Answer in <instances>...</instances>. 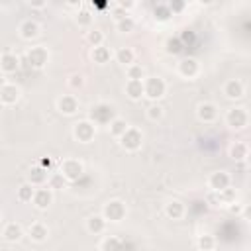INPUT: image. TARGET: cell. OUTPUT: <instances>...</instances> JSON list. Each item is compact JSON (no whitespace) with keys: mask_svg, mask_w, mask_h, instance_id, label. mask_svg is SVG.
I'll return each mask as SVG.
<instances>
[{"mask_svg":"<svg viewBox=\"0 0 251 251\" xmlns=\"http://www.w3.org/2000/svg\"><path fill=\"white\" fill-rule=\"evenodd\" d=\"M90 118H92L94 124H110L116 118V110H114V106H110L106 102H100V104L90 108Z\"/></svg>","mask_w":251,"mask_h":251,"instance_id":"1","label":"cell"},{"mask_svg":"<svg viewBox=\"0 0 251 251\" xmlns=\"http://www.w3.org/2000/svg\"><path fill=\"white\" fill-rule=\"evenodd\" d=\"M165 90H167V84L159 76H151V78H147L143 82V94L147 98H151V100H159L165 94Z\"/></svg>","mask_w":251,"mask_h":251,"instance_id":"2","label":"cell"},{"mask_svg":"<svg viewBox=\"0 0 251 251\" xmlns=\"http://www.w3.org/2000/svg\"><path fill=\"white\" fill-rule=\"evenodd\" d=\"M82 173H84L82 163L76 161V159H67V161H63V165H61V175L65 176V180L75 182V180H78V178L82 176Z\"/></svg>","mask_w":251,"mask_h":251,"instance_id":"3","label":"cell"},{"mask_svg":"<svg viewBox=\"0 0 251 251\" xmlns=\"http://www.w3.org/2000/svg\"><path fill=\"white\" fill-rule=\"evenodd\" d=\"M73 133H75V137H76L80 143H88V141H92V137H94V133H96V127H94L92 122L82 120V122H76V124H75Z\"/></svg>","mask_w":251,"mask_h":251,"instance_id":"4","label":"cell"},{"mask_svg":"<svg viewBox=\"0 0 251 251\" xmlns=\"http://www.w3.org/2000/svg\"><path fill=\"white\" fill-rule=\"evenodd\" d=\"M25 59H27L29 67H33V69H41V67H45V63L49 61V53H47L45 47L37 45V47H31V49L27 51Z\"/></svg>","mask_w":251,"mask_h":251,"instance_id":"5","label":"cell"},{"mask_svg":"<svg viewBox=\"0 0 251 251\" xmlns=\"http://www.w3.org/2000/svg\"><path fill=\"white\" fill-rule=\"evenodd\" d=\"M120 141H122V147H126L127 151H135V149L141 147L143 135H141L139 129H135V127H127L126 133L120 137Z\"/></svg>","mask_w":251,"mask_h":251,"instance_id":"6","label":"cell"},{"mask_svg":"<svg viewBox=\"0 0 251 251\" xmlns=\"http://www.w3.org/2000/svg\"><path fill=\"white\" fill-rule=\"evenodd\" d=\"M124 216H126V206H124V202H120V200H110V202L104 206V220L120 222Z\"/></svg>","mask_w":251,"mask_h":251,"instance_id":"7","label":"cell"},{"mask_svg":"<svg viewBox=\"0 0 251 251\" xmlns=\"http://www.w3.org/2000/svg\"><path fill=\"white\" fill-rule=\"evenodd\" d=\"M226 122L229 127L233 129H241L247 126V112L243 108H231L227 114H226Z\"/></svg>","mask_w":251,"mask_h":251,"instance_id":"8","label":"cell"},{"mask_svg":"<svg viewBox=\"0 0 251 251\" xmlns=\"http://www.w3.org/2000/svg\"><path fill=\"white\" fill-rule=\"evenodd\" d=\"M57 108H59V112L71 116V114H75V112L78 110V100H76L73 94H63V96L57 100Z\"/></svg>","mask_w":251,"mask_h":251,"instance_id":"9","label":"cell"},{"mask_svg":"<svg viewBox=\"0 0 251 251\" xmlns=\"http://www.w3.org/2000/svg\"><path fill=\"white\" fill-rule=\"evenodd\" d=\"M208 184H210L212 192H222L224 188H227V186H229V175H227V173H224V171L212 173V176H210Z\"/></svg>","mask_w":251,"mask_h":251,"instance_id":"10","label":"cell"},{"mask_svg":"<svg viewBox=\"0 0 251 251\" xmlns=\"http://www.w3.org/2000/svg\"><path fill=\"white\" fill-rule=\"evenodd\" d=\"M20 98V88L16 84H10L6 82L2 88H0V102L2 104H16Z\"/></svg>","mask_w":251,"mask_h":251,"instance_id":"11","label":"cell"},{"mask_svg":"<svg viewBox=\"0 0 251 251\" xmlns=\"http://www.w3.org/2000/svg\"><path fill=\"white\" fill-rule=\"evenodd\" d=\"M33 204L39 208V210H45V208H49V204L53 202V192H51V188H39V190H35L33 192Z\"/></svg>","mask_w":251,"mask_h":251,"instance_id":"12","label":"cell"},{"mask_svg":"<svg viewBox=\"0 0 251 251\" xmlns=\"http://www.w3.org/2000/svg\"><path fill=\"white\" fill-rule=\"evenodd\" d=\"M198 118L202 120V122H214L216 118H218V108L212 104V102H204V104H200L198 106Z\"/></svg>","mask_w":251,"mask_h":251,"instance_id":"13","label":"cell"},{"mask_svg":"<svg viewBox=\"0 0 251 251\" xmlns=\"http://www.w3.org/2000/svg\"><path fill=\"white\" fill-rule=\"evenodd\" d=\"M178 73L184 76V78H192V76H196L198 75V63H196V59H184V61H180L178 63Z\"/></svg>","mask_w":251,"mask_h":251,"instance_id":"14","label":"cell"},{"mask_svg":"<svg viewBox=\"0 0 251 251\" xmlns=\"http://www.w3.org/2000/svg\"><path fill=\"white\" fill-rule=\"evenodd\" d=\"M20 67V59L14 55V53H4L0 55V69L4 73H16Z\"/></svg>","mask_w":251,"mask_h":251,"instance_id":"15","label":"cell"},{"mask_svg":"<svg viewBox=\"0 0 251 251\" xmlns=\"http://www.w3.org/2000/svg\"><path fill=\"white\" fill-rule=\"evenodd\" d=\"M20 35L24 39H33L39 35V25L33 22V20H25L22 25H20Z\"/></svg>","mask_w":251,"mask_h":251,"instance_id":"16","label":"cell"},{"mask_svg":"<svg viewBox=\"0 0 251 251\" xmlns=\"http://www.w3.org/2000/svg\"><path fill=\"white\" fill-rule=\"evenodd\" d=\"M27 233H29V237H31L33 241L41 243V241H45V239H47L49 229H47V226H43V224H31V226H29V229H27Z\"/></svg>","mask_w":251,"mask_h":251,"instance_id":"17","label":"cell"},{"mask_svg":"<svg viewBox=\"0 0 251 251\" xmlns=\"http://www.w3.org/2000/svg\"><path fill=\"white\" fill-rule=\"evenodd\" d=\"M224 94L227 98H241L243 96V84L239 80H227L226 86H224Z\"/></svg>","mask_w":251,"mask_h":251,"instance_id":"18","label":"cell"},{"mask_svg":"<svg viewBox=\"0 0 251 251\" xmlns=\"http://www.w3.org/2000/svg\"><path fill=\"white\" fill-rule=\"evenodd\" d=\"M165 214L171 218V220H180L184 216V206L178 202V200H171L167 206H165Z\"/></svg>","mask_w":251,"mask_h":251,"instance_id":"19","label":"cell"},{"mask_svg":"<svg viewBox=\"0 0 251 251\" xmlns=\"http://www.w3.org/2000/svg\"><path fill=\"white\" fill-rule=\"evenodd\" d=\"M2 235H4V239H6V241L14 243V241H18V239L22 237V226H20V224H16V222H12V224H8V226L4 227Z\"/></svg>","mask_w":251,"mask_h":251,"instance_id":"20","label":"cell"},{"mask_svg":"<svg viewBox=\"0 0 251 251\" xmlns=\"http://www.w3.org/2000/svg\"><path fill=\"white\" fill-rule=\"evenodd\" d=\"M126 94L131 100H139L143 96V82L141 80H127L126 84Z\"/></svg>","mask_w":251,"mask_h":251,"instance_id":"21","label":"cell"},{"mask_svg":"<svg viewBox=\"0 0 251 251\" xmlns=\"http://www.w3.org/2000/svg\"><path fill=\"white\" fill-rule=\"evenodd\" d=\"M104 227H106L104 216H90V218L86 220V229H88L90 233H102Z\"/></svg>","mask_w":251,"mask_h":251,"instance_id":"22","label":"cell"},{"mask_svg":"<svg viewBox=\"0 0 251 251\" xmlns=\"http://www.w3.org/2000/svg\"><path fill=\"white\" fill-rule=\"evenodd\" d=\"M92 59H94V63L104 65V63H108V61L112 59V51H110L108 47H104V45L94 47V49H92Z\"/></svg>","mask_w":251,"mask_h":251,"instance_id":"23","label":"cell"},{"mask_svg":"<svg viewBox=\"0 0 251 251\" xmlns=\"http://www.w3.org/2000/svg\"><path fill=\"white\" fill-rule=\"evenodd\" d=\"M100 249H102V251H124V243H122V239L110 235V237H106V239L102 241Z\"/></svg>","mask_w":251,"mask_h":251,"instance_id":"24","label":"cell"},{"mask_svg":"<svg viewBox=\"0 0 251 251\" xmlns=\"http://www.w3.org/2000/svg\"><path fill=\"white\" fill-rule=\"evenodd\" d=\"M126 129H127L126 120H122V118H114V120L110 122V133H112V135L122 137V135L126 133Z\"/></svg>","mask_w":251,"mask_h":251,"instance_id":"25","label":"cell"},{"mask_svg":"<svg viewBox=\"0 0 251 251\" xmlns=\"http://www.w3.org/2000/svg\"><path fill=\"white\" fill-rule=\"evenodd\" d=\"M45 178H47V171H45V169L33 167V169L29 171V184H31V186H33V184H43Z\"/></svg>","mask_w":251,"mask_h":251,"instance_id":"26","label":"cell"},{"mask_svg":"<svg viewBox=\"0 0 251 251\" xmlns=\"http://www.w3.org/2000/svg\"><path fill=\"white\" fill-rule=\"evenodd\" d=\"M116 59H118V63H122V65H131L133 63V51L129 49V47H122L118 53H116Z\"/></svg>","mask_w":251,"mask_h":251,"instance_id":"27","label":"cell"},{"mask_svg":"<svg viewBox=\"0 0 251 251\" xmlns=\"http://www.w3.org/2000/svg\"><path fill=\"white\" fill-rule=\"evenodd\" d=\"M33 192H35V188H33L29 182H25V184H22V186L18 188V198H20L22 202H31Z\"/></svg>","mask_w":251,"mask_h":251,"instance_id":"28","label":"cell"},{"mask_svg":"<svg viewBox=\"0 0 251 251\" xmlns=\"http://www.w3.org/2000/svg\"><path fill=\"white\" fill-rule=\"evenodd\" d=\"M133 20L129 18V16H122L120 20H118V24H116V27H118V31H122V33H129V31H133Z\"/></svg>","mask_w":251,"mask_h":251,"instance_id":"29","label":"cell"},{"mask_svg":"<svg viewBox=\"0 0 251 251\" xmlns=\"http://www.w3.org/2000/svg\"><path fill=\"white\" fill-rule=\"evenodd\" d=\"M86 41H88L92 47H100L102 41H104V33H102L100 29H90V31L86 33Z\"/></svg>","mask_w":251,"mask_h":251,"instance_id":"30","label":"cell"},{"mask_svg":"<svg viewBox=\"0 0 251 251\" xmlns=\"http://www.w3.org/2000/svg\"><path fill=\"white\" fill-rule=\"evenodd\" d=\"M231 159H235V161H243L245 157H247V145L245 143H235L233 147H231Z\"/></svg>","mask_w":251,"mask_h":251,"instance_id":"31","label":"cell"},{"mask_svg":"<svg viewBox=\"0 0 251 251\" xmlns=\"http://www.w3.org/2000/svg\"><path fill=\"white\" fill-rule=\"evenodd\" d=\"M165 45H167V53H171V55H176V53L182 51V43H180L178 37H169Z\"/></svg>","mask_w":251,"mask_h":251,"instance_id":"32","label":"cell"},{"mask_svg":"<svg viewBox=\"0 0 251 251\" xmlns=\"http://www.w3.org/2000/svg\"><path fill=\"white\" fill-rule=\"evenodd\" d=\"M214 245H216V241H214L212 235H200L198 237V249L200 251H212Z\"/></svg>","mask_w":251,"mask_h":251,"instance_id":"33","label":"cell"},{"mask_svg":"<svg viewBox=\"0 0 251 251\" xmlns=\"http://www.w3.org/2000/svg\"><path fill=\"white\" fill-rule=\"evenodd\" d=\"M155 18L157 20H161V22H167L173 14H171V10H169V6H165V4H159V6H155Z\"/></svg>","mask_w":251,"mask_h":251,"instance_id":"34","label":"cell"},{"mask_svg":"<svg viewBox=\"0 0 251 251\" xmlns=\"http://www.w3.org/2000/svg\"><path fill=\"white\" fill-rule=\"evenodd\" d=\"M218 194H220V202H222V204H233V202H235V190L229 188V186L224 188V190L218 192Z\"/></svg>","mask_w":251,"mask_h":251,"instance_id":"35","label":"cell"},{"mask_svg":"<svg viewBox=\"0 0 251 251\" xmlns=\"http://www.w3.org/2000/svg\"><path fill=\"white\" fill-rule=\"evenodd\" d=\"M127 76H129V80H141L143 78V69L139 65H129L127 67Z\"/></svg>","mask_w":251,"mask_h":251,"instance_id":"36","label":"cell"},{"mask_svg":"<svg viewBox=\"0 0 251 251\" xmlns=\"http://www.w3.org/2000/svg\"><path fill=\"white\" fill-rule=\"evenodd\" d=\"M161 116H163V108H161L159 104H153V106H149V108H147V118H149L151 122L161 120Z\"/></svg>","mask_w":251,"mask_h":251,"instance_id":"37","label":"cell"},{"mask_svg":"<svg viewBox=\"0 0 251 251\" xmlns=\"http://www.w3.org/2000/svg\"><path fill=\"white\" fill-rule=\"evenodd\" d=\"M76 22H78V25H90V22H92V14L90 12H86V10H80L78 14H76Z\"/></svg>","mask_w":251,"mask_h":251,"instance_id":"38","label":"cell"},{"mask_svg":"<svg viewBox=\"0 0 251 251\" xmlns=\"http://www.w3.org/2000/svg\"><path fill=\"white\" fill-rule=\"evenodd\" d=\"M63 184H65V176L61 173H57L49 178V188H63Z\"/></svg>","mask_w":251,"mask_h":251,"instance_id":"39","label":"cell"},{"mask_svg":"<svg viewBox=\"0 0 251 251\" xmlns=\"http://www.w3.org/2000/svg\"><path fill=\"white\" fill-rule=\"evenodd\" d=\"M82 84H84L82 75H71V78H69V86L71 88H80Z\"/></svg>","mask_w":251,"mask_h":251,"instance_id":"40","label":"cell"},{"mask_svg":"<svg viewBox=\"0 0 251 251\" xmlns=\"http://www.w3.org/2000/svg\"><path fill=\"white\" fill-rule=\"evenodd\" d=\"M178 39H180V43H182V47H184V45H186V43H188V45H190V43H192V41H194V33H192V31H188V29H186V31H184V33H182V35H180V37H178Z\"/></svg>","mask_w":251,"mask_h":251,"instance_id":"41","label":"cell"},{"mask_svg":"<svg viewBox=\"0 0 251 251\" xmlns=\"http://www.w3.org/2000/svg\"><path fill=\"white\" fill-rule=\"evenodd\" d=\"M182 8H184V2H171V4H169L171 14H173V12H180Z\"/></svg>","mask_w":251,"mask_h":251,"instance_id":"42","label":"cell"},{"mask_svg":"<svg viewBox=\"0 0 251 251\" xmlns=\"http://www.w3.org/2000/svg\"><path fill=\"white\" fill-rule=\"evenodd\" d=\"M39 167H41V169H45V171H47V169H51V159H49V157H43V159L39 161Z\"/></svg>","mask_w":251,"mask_h":251,"instance_id":"43","label":"cell"},{"mask_svg":"<svg viewBox=\"0 0 251 251\" xmlns=\"http://www.w3.org/2000/svg\"><path fill=\"white\" fill-rule=\"evenodd\" d=\"M118 6L127 10V8H133V2H131V0H127V2H126V0H120V2H118Z\"/></svg>","mask_w":251,"mask_h":251,"instance_id":"44","label":"cell"},{"mask_svg":"<svg viewBox=\"0 0 251 251\" xmlns=\"http://www.w3.org/2000/svg\"><path fill=\"white\" fill-rule=\"evenodd\" d=\"M92 8L94 10H104V8H108V4L106 2H92Z\"/></svg>","mask_w":251,"mask_h":251,"instance_id":"45","label":"cell"},{"mask_svg":"<svg viewBox=\"0 0 251 251\" xmlns=\"http://www.w3.org/2000/svg\"><path fill=\"white\" fill-rule=\"evenodd\" d=\"M31 6H33V8H43L45 4H43V2H35V4H31Z\"/></svg>","mask_w":251,"mask_h":251,"instance_id":"46","label":"cell"},{"mask_svg":"<svg viewBox=\"0 0 251 251\" xmlns=\"http://www.w3.org/2000/svg\"><path fill=\"white\" fill-rule=\"evenodd\" d=\"M4 84H6V82H4V78H0V88H2Z\"/></svg>","mask_w":251,"mask_h":251,"instance_id":"47","label":"cell"},{"mask_svg":"<svg viewBox=\"0 0 251 251\" xmlns=\"http://www.w3.org/2000/svg\"><path fill=\"white\" fill-rule=\"evenodd\" d=\"M0 222H2V210H0Z\"/></svg>","mask_w":251,"mask_h":251,"instance_id":"48","label":"cell"}]
</instances>
